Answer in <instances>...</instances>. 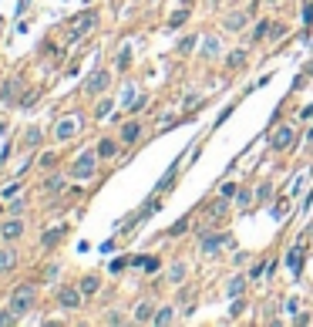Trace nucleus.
Listing matches in <instances>:
<instances>
[{"mask_svg":"<svg viewBox=\"0 0 313 327\" xmlns=\"http://www.w3.org/2000/svg\"><path fill=\"white\" fill-rule=\"evenodd\" d=\"M34 304H37V287H34V284H20V287L10 293V310H14L17 317L31 314Z\"/></svg>","mask_w":313,"mask_h":327,"instance_id":"obj_1","label":"nucleus"},{"mask_svg":"<svg viewBox=\"0 0 313 327\" xmlns=\"http://www.w3.org/2000/svg\"><path fill=\"white\" fill-rule=\"evenodd\" d=\"M98 159H101L98 152H81L78 162H74V169H71V175L74 179H91L94 169H98Z\"/></svg>","mask_w":313,"mask_h":327,"instance_id":"obj_2","label":"nucleus"},{"mask_svg":"<svg viewBox=\"0 0 313 327\" xmlns=\"http://www.w3.org/2000/svg\"><path fill=\"white\" fill-rule=\"evenodd\" d=\"M81 297H84L81 287H64L61 293H57V304H61L64 310H78L81 307Z\"/></svg>","mask_w":313,"mask_h":327,"instance_id":"obj_3","label":"nucleus"},{"mask_svg":"<svg viewBox=\"0 0 313 327\" xmlns=\"http://www.w3.org/2000/svg\"><path fill=\"white\" fill-rule=\"evenodd\" d=\"M108 84H111V75H108V71H94V75L84 81V91H88V95H101Z\"/></svg>","mask_w":313,"mask_h":327,"instance_id":"obj_4","label":"nucleus"},{"mask_svg":"<svg viewBox=\"0 0 313 327\" xmlns=\"http://www.w3.org/2000/svg\"><path fill=\"white\" fill-rule=\"evenodd\" d=\"M290 145H293V128H290V125L276 128V132H273V149H290Z\"/></svg>","mask_w":313,"mask_h":327,"instance_id":"obj_5","label":"nucleus"},{"mask_svg":"<svg viewBox=\"0 0 313 327\" xmlns=\"http://www.w3.org/2000/svg\"><path fill=\"white\" fill-rule=\"evenodd\" d=\"M91 27H94V14H84V17L74 24V31H71V38H68V44L81 41V34H84V31H91Z\"/></svg>","mask_w":313,"mask_h":327,"instance_id":"obj_6","label":"nucleus"},{"mask_svg":"<svg viewBox=\"0 0 313 327\" xmlns=\"http://www.w3.org/2000/svg\"><path fill=\"white\" fill-rule=\"evenodd\" d=\"M246 20H249V10H233L226 17V31H239V27H246Z\"/></svg>","mask_w":313,"mask_h":327,"instance_id":"obj_7","label":"nucleus"},{"mask_svg":"<svg viewBox=\"0 0 313 327\" xmlns=\"http://www.w3.org/2000/svg\"><path fill=\"white\" fill-rule=\"evenodd\" d=\"M20 233H24V223H20V219H7V223L0 226V236H3V240H17Z\"/></svg>","mask_w":313,"mask_h":327,"instance_id":"obj_8","label":"nucleus"},{"mask_svg":"<svg viewBox=\"0 0 313 327\" xmlns=\"http://www.w3.org/2000/svg\"><path fill=\"white\" fill-rule=\"evenodd\" d=\"M20 88H24V81H20V78H14V81H7V84H3V91H0V98H3V101H17Z\"/></svg>","mask_w":313,"mask_h":327,"instance_id":"obj_9","label":"nucleus"},{"mask_svg":"<svg viewBox=\"0 0 313 327\" xmlns=\"http://www.w3.org/2000/svg\"><path fill=\"white\" fill-rule=\"evenodd\" d=\"M222 243H226V236H222V233H219V236H205V240H202V253H205V256H212Z\"/></svg>","mask_w":313,"mask_h":327,"instance_id":"obj_10","label":"nucleus"},{"mask_svg":"<svg viewBox=\"0 0 313 327\" xmlns=\"http://www.w3.org/2000/svg\"><path fill=\"white\" fill-rule=\"evenodd\" d=\"M78 287H81V293H84V297H94V293L101 290V280H98V277H84Z\"/></svg>","mask_w":313,"mask_h":327,"instance_id":"obj_11","label":"nucleus"},{"mask_svg":"<svg viewBox=\"0 0 313 327\" xmlns=\"http://www.w3.org/2000/svg\"><path fill=\"white\" fill-rule=\"evenodd\" d=\"M286 267L293 270V273H300V267H303V250L300 246H293V250L286 253Z\"/></svg>","mask_w":313,"mask_h":327,"instance_id":"obj_12","label":"nucleus"},{"mask_svg":"<svg viewBox=\"0 0 313 327\" xmlns=\"http://www.w3.org/2000/svg\"><path fill=\"white\" fill-rule=\"evenodd\" d=\"M115 152H118V145H115L111 138H101V142H98V155H101V159H111Z\"/></svg>","mask_w":313,"mask_h":327,"instance_id":"obj_13","label":"nucleus"},{"mask_svg":"<svg viewBox=\"0 0 313 327\" xmlns=\"http://www.w3.org/2000/svg\"><path fill=\"white\" fill-rule=\"evenodd\" d=\"M152 304H138V314H135V321H138V324H148V321H155V314H152Z\"/></svg>","mask_w":313,"mask_h":327,"instance_id":"obj_14","label":"nucleus"},{"mask_svg":"<svg viewBox=\"0 0 313 327\" xmlns=\"http://www.w3.org/2000/svg\"><path fill=\"white\" fill-rule=\"evenodd\" d=\"M138 135H142V125H138V122H128V125L121 128V138H125V142H135Z\"/></svg>","mask_w":313,"mask_h":327,"instance_id":"obj_15","label":"nucleus"},{"mask_svg":"<svg viewBox=\"0 0 313 327\" xmlns=\"http://www.w3.org/2000/svg\"><path fill=\"white\" fill-rule=\"evenodd\" d=\"M14 263H17V253H14V250H0V273L10 270Z\"/></svg>","mask_w":313,"mask_h":327,"instance_id":"obj_16","label":"nucleus"},{"mask_svg":"<svg viewBox=\"0 0 313 327\" xmlns=\"http://www.w3.org/2000/svg\"><path fill=\"white\" fill-rule=\"evenodd\" d=\"M131 263H135V267H142V270H148V273H152V270H158V260H155V256H135Z\"/></svg>","mask_w":313,"mask_h":327,"instance_id":"obj_17","label":"nucleus"},{"mask_svg":"<svg viewBox=\"0 0 313 327\" xmlns=\"http://www.w3.org/2000/svg\"><path fill=\"white\" fill-rule=\"evenodd\" d=\"M71 135H74V118H64L57 125V138H71Z\"/></svg>","mask_w":313,"mask_h":327,"instance_id":"obj_18","label":"nucleus"},{"mask_svg":"<svg viewBox=\"0 0 313 327\" xmlns=\"http://www.w3.org/2000/svg\"><path fill=\"white\" fill-rule=\"evenodd\" d=\"M242 290H246V280H242V277H233V280H229V297L236 300V297H239Z\"/></svg>","mask_w":313,"mask_h":327,"instance_id":"obj_19","label":"nucleus"},{"mask_svg":"<svg viewBox=\"0 0 313 327\" xmlns=\"http://www.w3.org/2000/svg\"><path fill=\"white\" fill-rule=\"evenodd\" d=\"M61 236H64V230H61V226H54L51 233H44V240H40V243H44V246H54Z\"/></svg>","mask_w":313,"mask_h":327,"instance_id":"obj_20","label":"nucleus"},{"mask_svg":"<svg viewBox=\"0 0 313 327\" xmlns=\"http://www.w3.org/2000/svg\"><path fill=\"white\" fill-rule=\"evenodd\" d=\"M226 64H229V68H242V64H246V51H233V54L226 58Z\"/></svg>","mask_w":313,"mask_h":327,"instance_id":"obj_21","label":"nucleus"},{"mask_svg":"<svg viewBox=\"0 0 313 327\" xmlns=\"http://www.w3.org/2000/svg\"><path fill=\"white\" fill-rule=\"evenodd\" d=\"M270 196H273V182H263V186L256 189V199H259V203H266Z\"/></svg>","mask_w":313,"mask_h":327,"instance_id":"obj_22","label":"nucleus"},{"mask_svg":"<svg viewBox=\"0 0 313 327\" xmlns=\"http://www.w3.org/2000/svg\"><path fill=\"white\" fill-rule=\"evenodd\" d=\"M168 321H172V307H162L155 314V324H168Z\"/></svg>","mask_w":313,"mask_h":327,"instance_id":"obj_23","label":"nucleus"},{"mask_svg":"<svg viewBox=\"0 0 313 327\" xmlns=\"http://www.w3.org/2000/svg\"><path fill=\"white\" fill-rule=\"evenodd\" d=\"M266 34H270V24L263 20V24H259L256 31H253V41H263V38H266Z\"/></svg>","mask_w":313,"mask_h":327,"instance_id":"obj_24","label":"nucleus"},{"mask_svg":"<svg viewBox=\"0 0 313 327\" xmlns=\"http://www.w3.org/2000/svg\"><path fill=\"white\" fill-rule=\"evenodd\" d=\"M182 277H185V267L175 263V267H172V284H182Z\"/></svg>","mask_w":313,"mask_h":327,"instance_id":"obj_25","label":"nucleus"},{"mask_svg":"<svg viewBox=\"0 0 313 327\" xmlns=\"http://www.w3.org/2000/svg\"><path fill=\"white\" fill-rule=\"evenodd\" d=\"M47 189H51V193H61V189H64V179H61V175H54V179L47 182Z\"/></svg>","mask_w":313,"mask_h":327,"instance_id":"obj_26","label":"nucleus"},{"mask_svg":"<svg viewBox=\"0 0 313 327\" xmlns=\"http://www.w3.org/2000/svg\"><path fill=\"white\" fill-rule=\"evenodd\" d=\"M168 186H175V169H172V172H168L165 179H162V182H158V189H162V193H165Z\"/></svg>","mask_w":313,"mask_h":327,"instance_id":"obj_27","label":"nucleus"},{"mask_svg":"<svg viewBox=\"0 0 313 327\" xmlns=\"http://www.w3.org/2000/svg\"><path fill=\"white\" fill-rule=\"evenodd\" d=\"M185 20H189V10H179V14H175V17H172V27H182Z\"/></svg>","mask_w":313,"mask_h":327,"instance_id":"obj_28","label":"nucleus"},{"mask_svg":"<svg viewBox=\"0 0 313 327\" xmlns=\"http://www.w3.org/2000/svg\"><path fill=\"white\" fill-rule=\"evenodd\" d=\"M14 321H17V314H14V310H7V314H0V327L14 324Z\"/></svg>","mask_w":313,"mask_h":327,"instance_id":"obj_29","label":"nucleus"},{"mask_svg":"<svg viewBox=\"0 0 313 327\" xmlns=\"http://www.w3.org/2000/svg\"><path fill=\"white\" fill-rule=\"evenodd\" d=\"M303 24H307V27L313 24V0L307 3V7H303Z\"/></svg>","mask_w":313,"mask_h":327,"instance_id":"obj_30","label":"nucleus"},{"mask_svg":"<svg viewBox=\"0 0 313 327\" xmlns=\"http://www.w3.org/2000/svg\"><path fill=\"white\" fill-rule=\"evenodd\" d=\"M111 112V98H105V101H101V105H98V118H105Z\"/></svg>","mask_w":313,"mask_h":327,"instance_id":"obj_31","label":"nucleus"},{"mask_svg":"<svg viewBox=\"0 0 313 327\" xmlns=\"http://www.w3.org/2000/svg\"><path fill=\"white\" fill-rule=\"evenodd\" d=\"M185 230H189V219H179V223L172 226V236H179V233H185Z\"/></svg>","mask_w":313,"mask_h":327,"instance_id":"obj_32","label":"nucleus"},{"mask_svg":"<svg viewBox=\"0 0 313 327\" xmlns=\"http://www.w3.org/2000/svg\"><path fill=\"white\" fill-rule=\"evenodd\" d=\"M270 34H273V38H286V27H283V24H273Z\"/></svg>","mask_w":313,"mask_h":327,"instance_id":"obj_33","label":"nucleus"},{"mask_svg":"<svg viewBox=\"0 0 313 327\" xmlns=\"http://www.w3.org/2000/svg\"><path fill=\"white\" fill-rule=\"evenodd\" d=\"M196 41H199V38H185L182 44H179V51H192V47H196Z\"/></svg>","mask_w":313,"mask_h":327,"instance_id":"obj_34","label":"nucleus"},{"mask_svg":"<svg viewBox=\"0 0 313 327\" xmlns=\"http://www.w3.org/2000/svg\"><path fill=\"white\" fill-rule=\"evenodd\" d=\"M20 193V182H14V186H3V196L10 199V196H17Z\"/></svg>","mask_w":313,"mask_h":327,"instance_id":"obj_35","label":"nucleus"},{"mask_svg":"<svg viewBox=\"0 0 313 327\" xmlns=\"http://www.w3.org/2000/svg\"><path fill=\"white\" fill-rule=\"evenodd\" d=\"M222 212H226V196H222V203H216V206H212V216H216V219H219Z\"/></svg>","mask_w":313,"mask_h":327,"instance_id":"obj_36","label":"nucleus"},{"mask_svg":"<svg viewBox=\"0 0 313 327\" xmlns=\"http://www.w3.org/2000/svg\"><path fill=\"white\" fill-rule=\"evenodd\" d=\"M37 142H40V132L31 128V132H27V145H37Z\"/></svg>","mask_w":313,"mask_h":327,"instance_id":"obj_37","label":"nucleus"},{"mask_svg":"<svg viewBox=\"0 0 313 327\" xmlns=\"http://www.w3.org/2000/svg\"><path fill=\"white\" fill-rule=\"evenodd\" d=\"M229 314H233V317H239V314H242V300H239V297L233 300V310H229Z\"/></svg>","mask_w":313,"mask_h":327,"instance_id":"obj_38","label":"nucleus"},{"mask_svg":"<svg viewBox=\"0 0 313 327\" xmlns=\"http://www.w3.org/2000/svg\"><path fill=\"white\" fill-rule=\"evenodd\" d=\"M222 196H226V199H229V196H236V186H233V182H226V186H222Z\"/></svg>","mask_w":313,"mask_h":327,"instance_id":"obj_39","label":"nucleus"},{"mask_svg":"<svg viewBox=\"0 0 313 327\" xmlns=\"http://www.w3.org/2000/svg\"><path fill=\"white\" fill-rule=\"evenodd\" d=\"M303 118H313V105H310V108H303Z\"/></svg>","mask_w":313,"mask_h":327,"instance_id":"obj_40","label":"nucleus"},{"mask_svg":"<svg viewBox=\"0 0 313 327\" xmlns=\"http://www.w3.org/2000/svg\"><path fill=\"white\" fill-rule=\"evenodd\" d=\"M3 128H7V125H3V122H0V135H3Z\"/></svg>","mask_w":313,"mask_h":327,"instance_id":"obj_41","label":"nucleus"},{"mask_svg":"<svg viewBox=\"0 0 313 327\" xmlns=\"http://www.w3.org/2000/svg\"><path fill=\"white\" fill-rule=\"evenodd\" d=\"M270 3H276V0H270Z\"/></svg>","mask_w":313,"mask_h":327,"instance_id":"obj_42","label":"nucleus"}]
</instances>
